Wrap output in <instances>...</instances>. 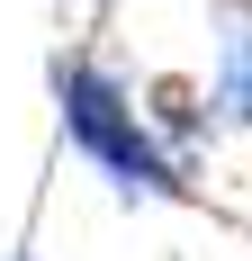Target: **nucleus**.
Returning a JSON list of instances; mask_svg holds the SVG:
<instances>
[{
    "label": "nucleus",
    "mask_w": 252,
    "mask_h": 261,
    "mask_svg": "<svg viewBox=\"0 0 252 261\" xmlns=\"http://www.w3.org/2000/svg\"><path fill=\"white\" fill-rule=\"evenodd\" d=\"M207 9H216V72H207L216 126H252V0H207Z\"/></svg>",
    "instance_id": "nucleus-2"
},
{
    "label": "nucleus",
    "mask_w": 252,
    "mask_h": 261,
    "mask_svg": "<svg viewBox=\"0 0 252 261\" xmlns=\"http://www.w3.org/2000/svg\"><path fill=\"white\" fill-rule=\"evenodd\" d=\"M0 261H36V252H0Z\"/></svg>",
    "instance_id": "nucleus-4"
},
{
    "label": "nucleus",
    "mask_w": 252,
    "mask_h": 261,
    "mask_svg": "<svg viewBox=\"0 0 252 261\" xmlns=\"http://www.w3.org/2000/svg\"><path fill=\"white\" fill-rule=\"evenodd\" d=\"M135 99H144L153 135H162V144H171L180 162H198V153H207V135H216V99H207L198 81H180V72H162V81H144Z\"/></svg>",
    "instance_id": "nucleus-3"
},
{
    "label": "nucleus",
    "mask_w": 252,
    "mask_h": 261,
    "mask_svg": "<svg viewBox=\"0 0 252 261\" xmlns=\"http://www.w3.org/2000/svg\"><path fill=\"white\" fill-rule=\"evenodd\" d=\"M54 117H63V144H72L108 189H117L126 207H189L198 189H189V162L153 135L144 99H135V81H117L99 54H54Z\"/></svg>",
    "instance_id": "nucleus-1"
}]
</instances>
